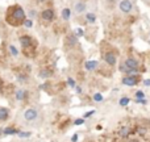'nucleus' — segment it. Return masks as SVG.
<instances>
[{
	"label": "nucleus",
	"mask_w": 150,
	"mask_h": 142,
	"mask_svg": "<svg viewBox=\"0 0 150 142\" xmlns=\"http://www.w3.org/2000/svg\"><path fill=\"white\" fill-rule=\"evenodd\" d=\"M25 18H26L25 12H24L23 7H20V5H11L7 9L5 20H7V23L9 24V25L20 26V25H23Z\"/></svg>",
	"instance_id": "obj_1"
},
{
	"label": "nucleus",
	"mask_w": 150,
	"mask_h": 142,
	"mask_svg": "<svg viewBox=\"0 0 150 142\" xmlns=\"http://www.w3.org/2000/svg\"><path fill=\"white\" fill-rule=\"evenodd\" d=\"M54 17H55V13L52 8L44 9L41 12V18H42V21H45V23H52V21L54 20Z\"/></svg>",
	"instance_id": "obj_2"
},
{
	"label": "nucleus",
	"mask_w": 150,
	"mask_h": 142,
	"mask_svg": "<svg viewBox=\"0 0 150 142\" xmlns=\"http://www.w3.org/2000/svg\"><path fill=\"white\" fill-rule=\"evenodd\" d=\"M37 117H38V112L34 108H29L24 112V119H25L26 121H34Z\"/></svg>",
	"instance_id": "obj_3"
},
{
	"label": "nucleus",
	"mask_w": 150,
	"mask_h": 142,
	"mask_svg": "<svg viewBox=\"0 0 150 142\" xmlns=\"http://www.w3.org/2000/svg\"><path fill=\"white\" fill-rule=\"evenodd\" d=\"M18 41H20V44H21V46H23V49L30 47L32 44H33V40H32V37L28 36V34H24V36H21L20 38H18Z\"/></svg>",
	"instance_id": "obj_4"
},
{
	"label": "nucleus",
	"mask_w": 150,
	"mask_h": 142,
	"mask_svg": "<svg viewBox=\"0 0 150 142\" xmlns=\"http://www.w3.org/2000/svg\"><path fill=\"white\" fill-rule=\"evenodd\" d=\"M119 7H120V11L121 12H124V13H129L130 11H132V3L129 1V0H121L120 1V4H119Z\"/></svg>",
	"instance_id": "obj_5"
},
{
	"label": "nucleus",
	"mask_w": 150,
	"mask_h": 142,
	"mask_svg": "<svg viewBox=\"0 0 150 142\" xmlns=\"http://www.w3.org/2000/svg\"><path fill=\"white\" fill-rule=\"evenodd\" d=\"M122 83H124L125 85L133 87V85L137 84V78L133 76V75H129V76H124V78H122Z\"/></svg>",
	"instance_id": "obj_6"
},
{
	"label": "nucleus",
	"mask_w": 150,
	"mask_h": 142,
	"mask_svg": "<svg viewBox=\"0 0 150 142\" xmlns=\"http://www.w3.org/2000/svg\"><path fill=\"white\" fill-rule=\"evenodd\" d=\"M74 11L76 15H80V13H83L86 11V3L83 1V0H80V1H76L74 5Z\"/></svg>",
	"instance_id": "obj_7"
},
{
	"label": "nucleus",
	"mask_w": 150,
	"mask_h": 142,
	"mask_svg": "<svg viewBox=\"0 0 150 142\" xmlns=\"http://www.w3.org/2000/svg\"><path fill=\"white\" fill-rule=\"evenodd\" d=\"M124 65L127 66L128 69H130V70H138V62L134 59V58H128V59L125 61Z\"/></svg>",
	"instance_id": "obj_8"
},
{
	"label": "nucleus",
	"mask_w": 150,
	"mask_h": 142,
	"mask_svg": "<svg viewBox=\"0 0 150 142\" xmlns=\"http://www.w3.org/2000/svg\"><path fill=\"white\" fill-rule=\"evenodd\" d=\"M104 59H105V62L108 63L109 66L116 65V55H115L113 53H107V54L104 55Z\"/></svg>",
	"instance_id": "obj_9"
},
{
	"label": "nucleus",
	"mask_w": 150,
	"mask_h": 142,
	"mask_svg": "<svg viewBox=\"0 0 150 142\" xmlns=\"http://www.w3.org/2000/svg\"><path fill=\"white\" fill-rule=\"evenodd\" d=\"M66 45H69V46H75V45H78V38L75 34H70V36H67V38H66Z\"/></svg>",
	"instance_id": "obj_10"
},
{
	"label": "nucleus",
	"mask_w": 150,
	"mask_h": 142,
	"mask_svg": "<svg viewBox=\"0 0 150 142\" xmlns=\"http://www.w3.org/2000/svg\"><path fill=\"white\" fill-rule=\"evenodd\" d=\"M84 66H86V70L92 71V70H95V69L98 67V62H96V61H87Z\"/></svg>",
	"instance_id": "obj_11"
},
{
	"label": "nucleus",
	"mask_w": 150,
	"mask_h": 142,
	"mask_svg": "<svg viewBox=\"0 0 150 142\" xmlns=\"http://www.w3.org/2000/svg\"><path fill=\"white\" fill-rule=\"evenodd\" d=\"M38 76L44 78V79L52 76V70H49V69H42V70H40V72H38Z\"/></svg>",
	"instance_id": "obj_12"
},
{
	"label": "nucleus",
	"mask_w": 150,
	"mask_h": 142,
	"mask_svg": "<svg viewBox=\"0 0 150 142\" xmlns=\"http://www.w3.org/2000/svg\"><path fill=\"white\" fill-rule=\"evenodd\" d=\"M9 116V111L7 108H0V120L1 121H5Z\"/></svg>",
	"instance_id": "obj_13"
},
{
	"label": "nucleus",
	"mask_w": 150,
	"mask_h": 142,
	"mask_svg": "<svg viewBox=\"0 0 150 142\" xmlns=\"http://www.w3.org/2000/svg\"><path fill=\"white\" fill-rule=\"evenodd\" d=\"M26 96H28V93L24 90H18L17 92H16V99H17V100H24Z\"/></svg>",
	"instance_id": "obj_14"
},
{
	"label": "nucleus",
	"mask_w": 150,
	"mask_h": 142,
	"mask_svg": "<svg viewBox=\"0 0 150 142\" xmlns=\"http://www.w3.org/2000/svg\"><path fill=\"white\" fill-rule=\"evenodd\" d=\"M70 17H71V11H70V8H65V9L62 11V18L67 21Z\"/></svg>",
	"instance_id": "obj_15"
},
{
	"label": "nucleus",
	"mask_w": 150,
	"mask_h": 142,
	"mask_svg": "<svg viewBox=\"0 0 150 142\" xmlns=\"http://www.w3.org/2000/svg\"><path fill=\"white\" fill-rule=\"evenodd\" d=\"M86 20H87L90 24H93L96 21V17H95V15H93V13L88 12V13H86Z\"/></svg>",
	"instance_id": "obj_16"
},
{
	"label": "nucleus",
	"mask_w": 150,
	"mask_h": 142,
	"mask_svg": "<svg viewBox=\"0 0 150 142\" xmlns=\"http://www.w3.org/2000/svg\"><path fill=\"white\" fill-rule=\"evenodd\" d=\"M3 133H4V134H17L18 130L15 129V128H5V129L3 130Z\"/></svg>",
	"instance_id": "obj_17"
},
{
	"label": "nucleus",
	"mask_w": 150,
	"mask_h": 142,
	"mask_svg": "<svg viewBox=\"0 0 150 142\" xmlns=\"http://www.w3.org/2000/svg\"><path fill=\"white\" fill-rule=\"evenodd\" d=\"M23 25L25 26V28H32V26H33V20H32V18H25V20H24V23H23Z\"/></svg>",
	"instance_id": "obj_18"
},
{
	"label": "nucleus",
	"mask_w": 150,
	"mask_h": 142,
	"mask_svg": "<svg viewBox=\"0 0 150 142\" xmlns=\"http://www.w3.org/2000/svg\"><path fill=\"white\" fill-rule=\"evenodd\" d=\"M8 49H9L11 54H12L13 57H17V55H18V50L16 49V47L13 46V45H9V46H8Z\"/></svg>",
	"instance_id": "obj_19"
},
{
	"label": "nucleus",
	"mask_w": 150,
	"mask_h": 142,
	"mask_svg": "<svg viewBox=\"0 0 150 142\" xmlns=\"http://www.w3.org/2000/svg\"><path fill=\"white\" fill-rule=\"evenodd\" d=\"M129 128H122L121 130H120V136L121 137H128V134H129Z\"/></svg>",
	"instance_id": "obj_20"
},
{
	"label": "nucleus",
	"mask_w": 150,
	"mask_h": 142,
	"mask_svg": "<svg viewBox=\"0 0 150 142\" xmlns=\"http://www.w3.org/2000/svg\"><path fill=\"white\" fill-rule=\"evenodd\" d=\"M17 134H18V137H20V138H26V137H30V133H29V132H18Z\"/></svg>",
	"instance_id": "obj_21"
},
{
	"label": "nucleus",
	"mask_w": 150,
	"mask_h": 142,
	"mask_svg": "<svg viewBox=\"0 0 150 142\" xmlns=\"http://www.w3.org/2000/svg\"><path fill=\"white\" fill-rule=\"evenodd\" d=\"M128 104H129V97H122L121 100H120V105L125 107V105H128Z\"/></svg>",
	"instance_id": "obj_22"
},
{
	"label": "nucleus",
	"mask_w": 150,
	"mask_h": 142,
	"mask_svg": "<svg viewBox=\"0 0 150 142\" xmlns=\"http://www.w3.org/2000/svg\"><path fill=\"white\" fill-rule=\"evenodd\" d=\"M93 100L95 101H103V96H101V93H95V95H93Z\"/></svg>",
	"instance_id": "obj_23"
},
{
	"label": "nucleus",
	"mask_w": 150,
	"mask_h": 142,
	"mask_svg": "<svg viewBox=\"0 0 150 142\" xmlns=\"http://www.w3.org/2000/svg\"><path fill=\"white\" fill-rule=\"evenodd\" d=\"M83 34H84V32H83V29H82V28H78L76 30H75V36H78V37H82Z\"/></svg>",
	"instance_id": "obj_24"
},
{
	"label": "nucleus",
	"mask_w": 150,
	"mask_h": 142,
	"mask_svg": "<svg viewBox=\"0 0 150 142\" xmlns=\"http://www.w3.org/2000/svg\"><path fill=\"white\" fill-rule=\"evenodd\" d=\"M67 83H69L70 87H76V85H75V80L71 79V78H67Z\"/></svg>",
	"instance_id": "obj_25"
},
{
	"label": "nucleus",
	"mask_w": 150,
	"mask_h": 142,
	"mask_svg": "<svg viewBox=\"0 0 150 142\" xmlns=\"http://www.w3.org/2000/svg\"><path fill=\"white\" fill-rule=\"evenodd\" d=\"M136 96H137L138 99H142V97H145V93H144L142 91H137V92H136Z\"/></svg>",
	"instance_id": "obj_26"
},
{
	"label": "nucleus",
	"mask_w": 150,
	"mask_h": 142,
	"mask_svg": "<svg viewBox=\"0 0 150 142\" xmlns=\"http://www.w3.org/2000/svg\"><path fill=\"white\" fill-rule=\"evenodd\" d=\"M36 16H37V12L34 9H32L30 12H29V18H34Z\"/></svg>",
	"instance_id": "obj_27"
},
{
	"label": "nucleus",
	"mask_w": 150,
	"mask_h": 142,
	"mask_svg": "<svg viewBox=\"0 0 150 142\" xmlns=\"http://www.w3.org/2000/svg\"><path fill=\"white\" fill-rule=\"evenodd\" d=\"M75 125H82V124H84V119H79V120H75V122H74Z\"/></svg>",
	"instance_id": "obj_28"
},
{
	"label": "nucleus",
	"mask_w": 150,
	"mask_h": 142,
	"mask_svg": "<svg viewBox=\"0 0 150 142\" xmlns=\"http://www.w3.org/2000/svg\"><path fill=\"white\" fill-rule=\"evenodd\" d=\"M93 113H95V112H93V111H91V112H87V113L84 114V119H86V117H90V116H92Z\"/></svg>",
	"instance_id": "obj_29"
},
{
	"label": "nucleus",
	"mask_w": 150,
	"mask_h": 142,
	"mask_svg": "<svg viewBox=\"0 0 150 142\" xmlns=\"http://www.w3.org/2000/svg\"><path fill=\"white\" fill-rule=\"evenodd\" d=\"M17 79L18 80H26V78H25V75H18Z\"/></svg>",
	"instance_id": "obj_30"
},
{
	"label": "nucleus",
	"mask_w": 150,
	"mask_h": 142,
	"mask_svg": "<svg viewBox=\"0 0 150 142\" xmlns=\"http://www.w3.org/2000/svg\"><path fill=\"white\" fill-rule=\"evenodd\" d=\"M71 141H73V142H76V141H78V134H74L73 138H71Z\"/></svg>",
	"instance_id": "obj_31"
},
{
	"label": "nucleus",
	"mask_w": 150,
	"mask_h": 142,
	"mask_svg": "<svg viewBox=\"0 0 150 142\" xmlns=\"http://www.w3.org/2000/svg\"><path fill=\"white\" fill-rule=\"evenodd\" d=\"M144 83H145V85H150V79H146Z\"/></svg>",
	"instance_id": "obj_32"
},
{
	"label": "nucleus",
	"mask_w": 150,
	"mask_h": 142,
	"mask_svg": "<svg viewBox=\"0 0 150 142\" xmlns=\"http://www.w3.org/2000/svg\"><path fill=\"white\" fill-rule=\"evenodd\" d=\"M76 92L80 93V92H82V88H80V87H76Z\"/></svg>",
	"instance_id": "obj_33"
},
{
	"label": "nucleus",
	"mask_w": 150,
	"mask_h": 142,
	"mask_svg": "<svg viewBox=\"0 0 150 142\" xmlns=\"http://www.w3.org/2000/svg\"><path fill=\"white\" fill-rule=\"evenodd\" d=\"M36 1H37V3H41V4H42V3H45V1H47V0H36Z\"/></svg>",
	"instance_id": "obj_34"
},
{
	"label": "nucleus",
	"mask_w": 150,
	"mask_h": 142,
	"mask_svg": "<svg viewBox=\"0 0 150 142\" xmlns=\"http://www.w3.org/2000/svg\"><path fill=\"white\" fill-rule=\"evenodd\" d=\"M130 142H138L137 140H132V141H130Z\"/></svg>",
	"instance_id": "obj_35"
},
{
	"label": "nucleus",
	"mask_w": 150,
	"mask_h": 142,
	"mask_svg": "<svg viewBox=\"0 0 150 142\" xmlns=\"http://www.w3.org/2000/svg\"><path fill=\"white\" fill-rule=\"evenodd\" d=\"M0 88H1V79H0Z\"/></svg>",
	"instance_id": "obj_36"
},
{
	"label": "nucleus",
	"mask_w": 150,
	"mask_h": 142,
	"mask_svg": "<svg viewBox=\"0 0 150 142\" xmlns=\"http://www.w3.org/2000/svg\"><path fill=\"white\" fill-rule=\"evenodd\" d=\"M109 1H113V0H109Z\"/></svg>",
	"instance_id": "obj_37"
}]
</instances>
